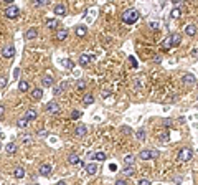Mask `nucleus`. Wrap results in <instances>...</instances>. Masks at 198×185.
<instances>
[{"label":"nucleus","mask_w":198,"mask_h":185,"mask_svg":"<svg viewBox=\"0 0 198 185\" xmlns=\"http://www.w3.org/2000/svg\"><path fill=\"white\" fill-rule=\"evenodd\" d=\"M74 33L78 35V36H86V33H88V28L84 27V25H79V27H76Z\"/></svg>","instance_id":"nucleus-25"},{"label":"nucleus","mask_w":198,"mask_h":185,"mask_svg":"<svg viewBox=\"0 0 198 185\" xmlns=\"http://www.w3.org/2000/svg\"><path fill=\"white\" fill-rule=\"evenodd\" d=\"M86 134H88V126H84V124L76 126V129H74V135H76V137H84Z\"/></svg>","instance_id":"nucleus-10"},{"label":"nucleus","mask_w":198,"mask_h":185,"mask_svg":"<svg viewBox=\"0 0 198 185\" xmlns=\"http://www.w3.org/2000/svg\"><path fill=\"white\" fill-rule=\"evenodd\" d=\"M129 61H131V65H132L134 68H137V61H135L134 56H129Z\"/></svg>","instance_id":"nucleus-43"},{"label":"nucleus","mask_w":198,"mask_h":185,"mask_svg":"<svg viewBox=\"0 0 198 185\" xmlns=\"http://www.w3.org/2000/svg\"><path fill=\"white\" fill-rule=\"evenodd\" d=\"M83 102H84V106L92 104V102H94V96H92V94H86V96L83 98Z\"/></svg>","instance_id":"nucleus-33"},{"label":"nucleus","mask_w":198,"mask_h":185,"mask_svg":"<svg viewBox=\"0 0 198 185\" xmlns=\"http://www.w3.org/2000/svg\"><path fill=\"white\" fill-rule=\"evenodd\" d=\"M76 88H78L79 91H83V89H86V81H78V84H76Z\"/></svg>","instance_id":"nucleus-39"},{"label":"nucleus","mask_w":198,"mask_h":185,"mask_svg":"<svg viewBox=\"0 0 198 185\" xmlns=\"http://www.w3.org/2000/svg\"><path fill=\"white\" fill-rule=\"evenodd\" d=\"M7 84H9V80H7V76H0V89H3Z\"/></svg>","instance_id":"nucleus-38"},{"label":"nucleus","mask_w":198,"mask_h":185,"mask_svg":"<svg viewBox=\"0 0 198 185\" xmlns=\"http://www.w3.org/2000/svg\"><path fill=\"white\" fill-rule=\"evenodd\" d=\"M36 36H38V30L36 28H28L25 31V40L27 42H31V40H35Z\"/></svg>","instance_id":"nucleus-11"},{"label":"nucleus","mask_w":198,"mask_h":185,"mask_svg":"<svg viewBox=\"0 0 198 185\" xmlns=\"http://www.w3.org/2000/svg\"><path fill=\"white\" fill-rule=\"evenodd\" d=\"M173 182H175V183H182V179H180V177H177V179H173Z\"/></svg>","instance_id":"nucleus-51"},{"label":"nucleus","mask_w":198,"mask_h":185,"mask_svg":"<svg viewBox=\"0 0 198 185\" xmlns=\"http://www.w3.org/2000/svg\"><path fill=\"white\" fill-rule=\"evenodd\" d=\"M182 83H183L185 86H195L196 84V78L193 75H190V73H187V75L182 76Z\"/></svg>","instance_id":"nucleus-8"},{"label":"nucleus","mask_w":198,"mask_h":185,"mask_svg":"<svg viewBox=\"0 0 198 185\" xmlns=\"http://www.w3.org/2000/svg\"><path fill=\"white\" fill-rule=\"evenodd\" d=\"M66 38H68V30H66V28L58 30V33H56V40H58V42H64Z\"/></svg>","instance_id":"nucleus-22"},{"label":"nucleus","mask_w":198,"mask_h":185,"mask_svg":"<svg viewBox=\"0 0 198 185\" xmlns=\"http://www.w3.org/2000/svg\"><path fill=\"white\" fill-rule=\"evenodd\" d=\"M0 149H2V144H0Z\"/></svg>","instance_id":"nucleus-55"},{"label":"nucleus","mask_w":198,"mask_h":185,"mask_svg":"<svg viewBox=\"0 0 198 185\" xmlns=\"http://www.w3.org/2000/svg\"><path fill=\"white\" fill-rule=\"evenodd\" d=\"M103 98H109V91H104L103 93Z\"/></svg>","instance_id":"nucleus-53"},{"label":"nucleus","mask_w":198,"mask_h":185,"mask_svg":"<svg viewBox=\"0 0 198 185\" xmlns=\"http://www.w3.org/2000/svg\"><path fill=\"white\" fill-rule=\"evenodd\" d=\"M5 2H9V3H10V2H13V0H5Z\"/></svg>","instance_id":"nucleus-54"},{"label":"nucleus","mask_w":198,"mask_h":185,"mask_svg":"<svg viewBox=\"0 0 198 185\" xmlns=\"http://www.w3.org/2000/svg\"><path fill=\"white\" fill-rule=\"evenodd\" d=\"M30 96H31V99H33V101H40L43 98V89L41 88H35L33 91H31Z\"/></svg>","instance_id":"nucleus-15"},{"label":"nucleus","mask_w":198,"mask_h":185,"mask_svg":"<svg viewBox=\"0 0 198 185\" xmlns=\"http://www.w3.org/2000/svg\"><path fill=\"white\" fill-rule=\"evenodd\" d=\"M81 117V113H79V111H73L71 113V119L73 121H76V119H79Z\"/></svg>","instance_id":"nucleus-40"},{"label":"nucleus","mask_w":198,"mask_h":185,"mask_svg":"<svg viewBox=\"0 0 198 185\" xmlns=\"http://www.w3.org/2000/svg\"><path fill=\"white\" fill-rule=\"evenodd\" d=\"M149 27H150L152 30H159V22H150V23H149Z\"/></svg>","instance_id":"nucleus-41"},{"label":"nucleus","mask_w":198,"mask_h":185,"mask_svg":"<svg viewBox=\"0 0 198 185\" xmlns=\"http://www.w3.org/2000/svg\"><path fill=\"white\" fill-rule=\"evenodd\" d=\"M53 84H55V80L51 76H46L45 75V76L41 78V86H43V88H51Z\"/></svg>","instance_id":"nucleus-16"},{"label":"nucleus","mask_w":198,"mask_h":185,"mask_svg":"<svg viewBox=\"0 0 198 185\" xmlns=\"http://www.w3.org/2000/svg\"><path fill=\"white\" fill-rule=\"evenodd\" d=\"M160 157V152L159 150H149L144 149L139 152V160H152V159H159Z\"/></svg>","instance_id":"nucleus-2"},{"label":"nucleus","mask_w":198,"mask_h":185,"mask_svg":"<svg viewBox=\"0 0 198 185\" xmlns=\"http://www.w3.org/2000/svg\"><path fill=\"white\" fill-rule=\"evenodd\" d=\"M192 155H193V152H192L190 147H182L178 150V160L180 162H188V160H192Z\"/></svg>","instance_id":"nucleus-3"},{"label":"nucleus","mask_w":198,"mask_h":185,"mask_svg":"<svg viewBox=\"0 0 198 185\" xmlns=\"http://www.w3.org/2000/svg\"><path fill=\"white\" fill-rule=\"evenodd\" d=\"M28 124H30V121H28L27 117H22L17 121V126L20 127V129H25V127H28Z\"/></svg>","instance_id":"nucleus-31"},{"label":"nucleus","mask_w":198,"mask_h":185,"mask_svg":"<svg viewBox=\"0 0 198 185\" xmlns=\"http://www.w3.org/2000/svg\"><path fill=\"white\" fill-rule=\"evenodd\" d=\"M198 33V28L193 25V23H190V25L185 27V35H188V36H195Z\"/></svg>","instance_id":"nucleus-17"},{"label":"nucleus","mask_w":198,"mask_h":185,"mask_svg":"<svg viewBox=\"0 0 198 185\" xmlns=\"http://www.w3.org/2000/svg\"><path fill=\"white\" fill-rule=\"evenodd\" d=\"M17 150H18V147H17V144H15V142H9V144H7V146H5V152H7V154H17Z\"/></svg>","instance_id":"nucleus-19"},{"label":"nucleus","mask_w":198,"mask_h":185,"mask_svg":"<svg viewBox=\"0 0 198 185\" xmlns=\"http://www.w3.org/2000/svg\"><path fill=\"white\" fill-rule=\"evenodd\" d=\"M45 111H46L48 114H59V113H61V108H59V104H58V102L50 101V102H46Z\"/></svg>","instance_id":"nucleus-5"},{"label":"nucleus","mask_w":198,"mask_h":185,"mask_svg":"<svg viewBox=\"0 0 198 185\" xmlns=\"http://www.w3.org/2000/svg\"><path fill=\"white\" fill-rule=\"evenodd\" d=\"M162 48H165V50H168V48H172V45H170V36H167V38L162 42Z\"/></svg>","instance_id":"nucleus-37"},{"label":"nucleus","mask_w":198,"mask_h":185,"mask_svg":"<svg viewBox=\"0 0 198 185\" xmlns=\"http://www.w3.org/2000/svg\"><path fill=\"white\" fill-rule=\"evenodd\" d=\"M18 89H20L22 93H27L28 89H30V86H28L27 81H20V83H18Z\"/></svg>","instance_id":"nucleus-34"},{"label":"nucleus","mask_w":198,"mask_h":185,"mask_svg":"<svg viewBox=\"0 0 198 185\" xmlns=\"http://www.w3.org/2000/svg\"><path fill=\"white\" fill-rule=\"evenodd\" d=\"M192 55L195 56V58H198V48H193V50H192Z\"/></svg>","instance_id":"nucleus-49"},{"label":"nucleus","mask_w":198,"mask_h":185,"mask_svg":"<svg viewBox=\"0 0 198 185\" xmlns=\"http://www.w3.org/2000/svg\"><path fill=\"white\" fill-rule=\"evenodd\" d=\"M20 15V9L17 5H9L5 9V17L7 18H10V20H15Z\"/></svg>","instance_id":"nucleus-4"},{"label":"nucleus","mask_w":198,"mask_h":185,"mask_svg":"<svg viewBox=\"0 0 198 185\" xmlns=\"http://www.w3.org/2000/svg\"><path fill=\"white\" fill-rule=\"evenodd\" d=\"M13 177H15V179H23V177H25V168H23L22 165L15 167V170H13Z\"/></svg>","instance_id":"nucleus-21"},{"label":"nucleus","mask_w":198,"mask_h":185,"mask_svg":"<svg viewBox=\"0 0 198 185\" xmlns=\"http://www.w3.org/2000/svg\"><path fill=\"white\" fill-rule=\"evenodd\" d=\"M53 12H55V15H58V17H64V15H66V7H64L63 3H58V5H55Z\"/></svg>","instance_id":"nucleus-14"},{"label":"nucleus","mask_w":198,"mask_h":185,"mask_svg":"<svg viewBox=\"0 0 198 185\" xmlns=\"http://www.w3.org/2000/svg\"><path fill=\"white\" fill-rule=\"evenodd\" d=\"M121 131H122L124 134H131V132H132V129H131V127H126V126H124V127H122V129H121Z\"/></svg>","instance_id":"nucleus-45"},{"label":"nucleus","mask_w":198,"mask_h":185,"mask_svg":"<svg viewBox=\"0 0 198 185\" xmlns=\"http://www.w3.org/2000/svg\"><path fill=\"white\" fill-rule=\"evenodd\" d=\"M168 36H170V45H172V48H173V46H178V45L182 43L180 33H170Z\"/></svg>","instance_id":"nucleus-12"},{"label":"nucleus","mask_w":198,"mask_h":185,"mask_svg":"<svg viewBox=\"0 0 198 185\" xmlns=\"http://www.w3.org/2000/svg\"><path fill=\"white\" fill-rule=\"evenodd\" d=\"M134 162H135L134 154H127L126 157H124V164H126V165H134Z\"/></svg>","instance_id":"nucleus-26"},{"label":"nucleus","mask_w":198,"mask_h":185,"mask_svg":"<svg viewBox=\"0 0 198 185\" xmlns=\"http://www.w3.org/2000/svg\"><path fill=\"white\" fill-rule=\"evenodd\" d=\"M2 56H3V58H7V60L13 58V56H15V46H13V45H7V46H3Z\"/></svg>","instance_id":"nucleus-6"},{"label":"nucleus","mask_w":198,"mask_h":185,"mask_svg":"<svg viewBox=\"0 0 198 185\" xmlns=\"http://www.w3.org/2000/svg\"><path fill=\"white\" fill-rule=\"evenodd\" d=\"M168 139H170V135H168V131H165V132H160V135H159V141H160V142H167Z\"/></svg>","instance_id":"nucleus-36"},{"label":"nucleus","mask_w":198,"mask_h":185,"mask_svg":"<svg viewBox=\"0 0 198 185\" xmlns=\"http://www.w3.org/2000/svg\"><path fill=\"white\" fill-rule=\"evenodd\" d=\"M61 65H63L64 68H68V69H73V68H74V61L70 60V58H64V60H61Z\"/></svg>","instance_id":"nucleus-27"},{"label":"nucleus","mask_w":198,"mask_h":185,"mask_svg":"<svg viewBox=\"0 0 198 185\" xmlns=\"http://www.w3.org/2000/svg\"><path fill=\"white\" fill-rule=\"evenodd\" d=\"M153 63H160V61H162V56H159V55H157V56H153Z\"/></svg>","instance_id":"nucleus-46"},{"label":"nucleus","mask_w":198,"mask_h":185,"mask_svg":"<svg viewBox=\"0 0 198 185\" xmlns=\"http://www.w3.org/2000/svg\"><path fill=\"white\" fill-rule=\"evenodd\" d=\"M164 124H165V126H172V119H165Z\"/></svg>","instance_id":"nucleus-50"},{"label":"nucleus","mask_w":198,"mask_h":185,"mask_svg":"<svg viewBox=\"0 0 198 185\" xmlns=\"http://www.w3.org/2000/svg\"><path fill=\"white\" fill-rule=\"evenodd\" d=\"M182 2H183V0H173V3H175V5H180Z\"/></svg>","instance_id":"nucleus-52"},{"label":"nucleus","mask_w":198,"mask_h":185,"mask_svg":"<svg viewBox=\"0 0 198 185\" xmlns=\"http://www.w3.org/2000/svg\"><path fill=\"white\" fill-rule=\"evenodd\" d=\"M127 183V180H122V179H121V180H116V185H126Z\"/></svg>","instance_id":"nucleus-47"},{"label":"nucleus","mask_w":198,"mask_h":185,"mask_svg":"<svg viewBox=\"0 0 198 185\" xmlns=\"http://www.w3.org/2000/svg\"><path fill=\"white\" fill-rule=\"evenodd\" d=\"M36 116H38V113H36V109H33V108H31V109H28L27 113H25V117L28 119V121H35Z\"/></svg>","instance_id":"nucleus-24"},{"label":"nucleus","mask_w":198,"mask_h":185,"mask_svg":"<svg viewBox=\"0 0 198 185\" xmlns=\"http://www.w3.org/2000/svg\"><path fill=\"white\" fill-rule=\"evenodd\" d=\"M50 3V0H31V5L35 9H41V7H46Z\"/></svg>","instance_id":"nucleus-23"},{"label":"nucleus","mask_w":198,"mask_h":185,"mask_svg":"<svg viewBox=\"0 0 198 185\" xmlns=\"http://www.w3.org/2000/svg\"><path fill=\"white\" fill-rule=\"evenodd\" d=\"M137 20H139V10L135 9H129L122 13V22L126 25H134Z\"/></svg>","instance_id":"nucleus-1"},{"label":"nucleus","mask_w":198,"mask_h":185,"mask_svg":"<svg viewBox=\"0 0 198 185\" xmlns=\"http://www.w3.org/2000/svg\"><path fill=\"white\" fill-rule=\"evenodd\" d=\"M51 170H53V167L50 165V164H41L40 165V168H38V174L41 175V177H50L51 175Z\"/></svg>","instance_id":"nucleus-7"},{"label":"nucleus","mask_w":198,"mask_h":185,"mask_svg":"<svg viewBox=\"0 0 198 185\" xmlns=\"http://www.w3.org/2000/svg\"><path fill=\"white\" fill-rule=\"evenodd\" d=\"M3 113H5V106H3V104H0V117L3 116Z\"/></svg>","instance_id":"nucleus-48"},{"label":"nucleus","mask_w":198,"mask_h":185,"mask_svg":"<svg viewBox=\"0 0 198 185\" xmlns=\"http://www.w3.org/2000/svg\"><path fill=\"white\" fill-rule=\"evenodd\" d=\"M92 160H99V162H103V160H106V154L104 152H94L92 154Z\"/></svg>","instance_id":"nucleus-29"},{"label":"nucleus","mask_w":198,"mask_h":185,"mask_svg":"<svg viewBox=\"0 0 198 185\" xmlns=\"http://www.w3.org/2000/svg\"><path fill=\"white\" fill-rule=\"evenodd\" d=\"M92 60H94V56L89 55V53H83V55H79V65H81V66H88Z\"/></svg>","instance_id":"nucleus-9"},{"label":"nucleus","mask_w":198,"mask_h":185,"mask_svg":"<svg viewBox=\"0 0 198 185\" xmlns=\"http://www.w3.org/2000/svg\"><path fill=\"white\" fill-rule=\"evenodd\" d=\"M48 134H50V132H48V131H45V129H41V131H38V135H40V137H46V135Z\"/></svg>","instance_id":"nucleus-42"},{"label":"nucleus","mask_w":198,"mask_h":185,"mask_svg":"<svg viewBox=\"0 0 198 185\" xmlns=\"http://www.w3.org/2000/svg\"><path fill=\"white\" fill-rule=\"evenodd\" d=\"M46 28H51V30H53V28H58V20H46Z\"/></svg>","instance_id":"nucleus-35"},{"label":"nucleus","mask_w":198,"mask_h":185,"mask_svg":"<svg viewBox=\"0 0 198 185\" xmlns=\"http://www.w3.org/2000/svg\"><path fill=\"white\" fill-rule=\"evenodd\" d=\"M135 137H137V141L144 142L145 137H147V134H145V129H139V131H137V132H135Z\"/></svg>","instance_id":"nucleus-30"},{"label":"nucleus","mask_w":198,"mask_h":185,"mask_svg":"<svg viewBox=\"0 0 198 185\" xmlns=\"http://www.w3.org/2000/svg\"><path fill=\"white\" fill-rule=\"evenodd\" d=\"M139 183L140 185H150L152 182H150V180H147V179H142V180H139Z\"/></svg>","instance_id":"nucleus-44"},{"label":"nucleus","mask_w":198,"mask_h":185,"mask_svg":"<svg viewBox=\"0 0 198 185\" xmlns=\"http://www.w3.org/2000/svg\"><path fill=\"white\" fill-rule=\"evenodd\" d=\"M135 174V167L134 165H126V168H124V175L126 177H132Z\"/></svg>","instance_id":"nucleus-28"},{"label":"nucleus","mask_w":198,"mask_h":185,"mask_svg":"<svg viewBox=\"0 0 198 185\" xmlns=\"http://www.w3.org/2000/svg\"><path fill=\"white\" fill-rule=\"evenodd\" d=\"M66 88H68V83H66V81H64V83H61V84H58V86L53 84V94H55V96H58V94H61Z\"/></svg>","instance_id":"nucleus-18"},{"label":"nucleus","mask_w":198,"mask_h":185,"mask_svg":"<svg viewBox=\"0 0 198 185\" xmlns=\"http://www.w3.org/2000/svg\"><path fill=\"white\" fill-rule=\"evenodd\" d=\"M86 174L88 175H96L98 174V164H88L86 165Z\"/></svg>","instance_id":"nucleus-20"},{"label":"nucleus","mask_w":198,"mask_h":185,"mask_svg":"<svg viewBox=\"0 0 198 185\" xmlns=\"http://www.w3.org/2000/svg\"><path fill=\"white\" fill-rule=\"evenodd\" d=\"M170 17L173 18V20H177V18H180L182 17V10L178 9V7H175L172 12H170Z\"/></svg>","instance_id":"nucleus-32"},{"label":"nucleus","mask_w":198,"mask_h":185,"mask_svg":"<svg viewBox=\"0 0 198 185\" xmlns=\"http://www.w3.org/2000/svg\"><path fill=\"white\" fill-rule=\"evenodd\" d=\"M68 162H70L71 165H83V162H81V159H79L78 154H70L68 155Z\"/></svg>","instance_id":"nucleus-13"}]
</instances>
